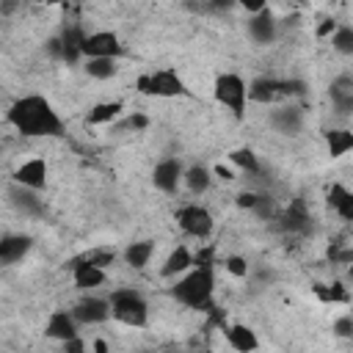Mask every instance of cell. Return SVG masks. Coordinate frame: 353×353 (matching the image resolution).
I'll return each instance as SVG.
<instances>
[{"label":"cell","mask_w":353,"mask_h":353,"mask_svg":"<svg viewBox=\"0 0 353 353\" xmlns=\"http://www.w3.org/2000/svg\"><path fill=\"white\" fill-rule=\"evenodd\" d=\"M6 121L22 138H63L66 124L44 94H25L6 110Z\"/></svg>","instance_id":"6da1fadb"},{"label":"cell","mask_w":353,"mask_h":353,"mask_svg":"<svg viewBox=\"0 0 353 353\" xmlns=\"http://www.w3.org/2000/svg\"><path fill=\"white\" fill-rule=\"evenodd\" d=\"M168 295H171L176 303L207 314V312L215 306V303H212V295H215V268L193 265V268L185 270L182 276L171 279Z\"/></svg>","instance_id":"7a4b0ae2"},{"label":"cell","mask_w":353,"mask_h":353,"mask_svg":"<svg viewBox=\"0 0 353 353\" xmlns=\"http://www.w3.org/2000/svg\"><path fill=\"white\" fill-rule=\"evenodd\" d=\"M110 317L127 328H146L149 323V303L146 298L132 287H119L108 295Z\"/></svg>","instance_id":"3957f363"},{"label":"cell","mask_w":353,"mask_h":353,"mask_svg":"<svg viewBox=\"0 0 353 353\" xmlns=\"http://www.w3.org/2000/svg\"><path fill=\"white\" fill-rule=\"evenodd\" d=\"M212 97L234 119H243L248 108V80H243L237 72H221L212 83Z\"/></svg>","instance_id":"277c9868"},{"label":"cell","mask_w":353,"mask_h":353,"mask_svg":"<svg viewBox=\"0 0 353 353\" xmlns=\"http://www.w3.org/2000/svg\"><path fill=\"white\" fill-rule=\"evenodd\" d=\"M135 88L146 97H160V99H174V97H190V88L179 77L176 69H154L146 72L135 80Z\"/></svg>","instance_id":"5b68a950"},{"label":"cell","mask_w":353,"mask_h":353,"mask_svg":"<svg viewBox=\"0 0 353 353\" xmlns=\"http://www.w3.org/2000/svg\"><path fill=\"white\" fill-rule=\"evenodd\" d=\"M176 223L188 237L207 240L215 229V218L204 204H185L176 210Z\"/></svg>","instance_id":"8992f818"},{"label":"cell","mask_w":353,"mask_h":353,"mask_svg":"<svg viewBox=\"0 0 353 353\" xmlns=\"http://www.w3.org/2000/svg\"><path fill=\"white\" fill-rule=\"evenodd\" d=\"M80 52H83V58H124L127 47L121 44V39L113 30H94V33L83 36Z\"/></svg>","instance_id":"52a82bcc"},{"label":"cell","mask_w":353,"mask_h":353,"mask_svg":"<svg viewBox=\"0 0 353 353\" xmlns=\"http://www.w3.org/2000/svg\"><path fill=\"white\" fill-rule=\"evenodd\" d=\"M77 320V325H102L110 320V303L108 298H99V295H83L72 309H69Z\"/></svg>","instance_id":"ba28073f"},{"label":"cell","mask_w":353,"mask_h":353,"mask_svg":"<svg viewBox=\"0 0 353 353\" xmlns=\"http://www.w3.org/2000/svg\"><path fill=\"white\" fill-rule=\"evenodd\" d=\"M182 171H185V165H182L179 157H163V160L154 165V171H152V185H154L160 193L174 196V193L182 188Z\"/></svg>","instance_id":"9c48e42d"},{"label":"cell","mask_w":353,"mask_h":353,"mask_svg":"<svg viewBox=\"0 0 353 353\" xmlns=\"http://www.w3.org/2000/svg\"><path fill=\"white\" fill-rule=\"evenodd\" d=\"M47 174H50V168H47L44 157H30V160H22L14 168L11 179H14V185L30 188V190H44L47 188Z\"/></svg>","instance_id":"30bf717a"},{"label":"cell","mask_w":353,"mask_h":353,"mask_svg":"<svg viewBox=\"0 0 353 353\" xmlns=\"http://www.w3.org/2000/svg\"><path fill=\"white\" fill-rule=\"evenodd\" d=\"M72 281H74V287L80 292H91V290H97V287H102L108 281V270L94 265V262H88V259H83V256H77L72 262Z\"/></svg>","instance_id":"8fae6325"},{"label":"cell","mask_w":353,"mask_h":353,"mask_svg":"<svg viewBox=\"0 0 353 353\" xmlns=\"http://www.w3.org/2000/svg\"><path fill=\"white\" fill-rule=\"evenodd\" d=\"M30 248H33V237L30 234H22V232L0 234V268L3 265H14V262H22Z\"/></svg>","instance_id":"7c38bea8"},{"label":"cell","mask_w":353,"mask_h":353,"mask_svg":"<svg viewBox=\"0 0 353 353\" xmlns=\"http://www.w3.org/2000/svg\"><path fill=\"white\" fill-rule=\"evenodd\" d=\"M248 36L254 44H273L279 36V22L270 8H262L248 17Z\"/></svg>","instance_id":"4fadbf2b"},{"label":"cell","mask_w":353,"mask_h":353,"mask_svg":"<svg viewBox=\"0 0 353 353\" xmlns=\"http://www.w3.org/2000/svg\"><path fill=\"white\" fill-rule=\"evenodd\" d=\"M309 223H312V215H309L303 199H292L287 204V210L281 212V218H279V226L287 234H303L309 229Z\"/></svg>","instance_id":"5bb4252c"},{"label":"cell","mask_w":353,"mask_h":353,"mask_svg":"<svg viewBox=\"0 0 353 353\" xmlns=\"http://www.w3.org/2000/svg\"><path fill=\"white\" fill-rule=\"evenodd\" d=\"M80 325H77V320H74V314L69 312V309H55L50 317H47V323H44V334L50 336V339H55V342H63V339H69V336H77L80 331H77Z\"/></svg>","instance_id":"9a60e30c"},{"label":"cell","mask_w":353,"mask_h":353,"mask_svg":"<svg viewBox=\"0 0 353 353\" xmlns=\"http://www.w3.org/2000/svg\"><path fill=\"white\" fill-rule=\"evenodd\" d=\"M83 36H85V30H83L80 25L63 28L61 36H58V44H61V58H58V61H63V63H77V61H83V52H80Z\"/></svg>","instance_id":"2e32d148"},{"label":"cell","mask_w":353,"mask_h":353,"mask_svg":"<svg viewBox=\"0 0 353 353\" xmlns=\"http://www.w3.org/2000/svg\"><path fill=\"white\" fill-rule=\"evenodd\" d=\"M270 124H273V130H279V132H284V135H295V132H301V127H303V113H301V108H295V105H279V108L270 113Z\"/></svg>","instance_id":"e0dca14e"},{"label":"cell","mask_w":353,"mask_h":353,"mask_svg":"<svg viewBox=\"0 0 353 353\" xmlns=\"http://www.w3.org/2000/svg\"><path fill=\"white\" fill-rule=\"evenodd\" d=\"M223 336L229 342L232 350H240V353H251L259 347V339H256V331L251 325H243V323H234V325H223Z\"/></svg>","instance_id":"ac0fdd59"},{"label":"cell","mask_w":353,"mask_h":353,"mask_svg":"<svg viewBox=\"0 0 353 353\" xmlns=\"http://www.w3.org/2000/svg\"><path fill=\"white\" fill-rule=\"evenodd\" d=\"M190 268H193V251L188 245H176V248H171V254L160 265V276L163 279H176Z\"/></svg>","instance_id":"d6986e66"},{"label":"cell","mask_w":353,"mask_h":353,"mask_svg":"<svg viewBox=\"0 0 353 353\" xmlns=\"http://www.w3.org/2000/svg\"><path fill=\"white\" fill-rule=\"evenodd\" d=\"M279 97H281V80H276V77H256L248 83V102L270 105Z\"/></svg>","instance_id":"ffe728a7"},{"label":"cell","mask_w":353,"mask_h":353,"mask_svg":"<svg viewBox=\"0 0 353 353\" xmlns=\"http://www.w3.org/2000/svg\"><path fill=\"white\" fill-rule=\"evenodd\" d=\"M182 185L193 196H204L210 190V185H212V171L207 165H201V163H193V165H188L182 171Z\"/></svg>","instance_id":"44dd1931"},{"label":"cell","mask_w":353,"mask_h":353,"mask_svg":"<svg viewBox=\"0 0 353 353\" xmlns=\"http://www.w3.org/2000/svg\"><path fill=\"white\" fill-rule=\"evenodd\" d=\"M8 196H11V204H14L22 215H41V212H44V201L39 199V190H30V188L17 185Z\"/></svg>","instance_id":"7402d4cb"},{"label":"cell","mask_w":353,"mask_h":353,"mask_svg":"<svg viewBox=\"0 0 353 353\" xmlns=\"http://www.w3.org/2000/svg\"><path fill=\"white\" fill-rule=\"evenodd\" d=\"M121 113H124V102H119V99H113V102H97V105L88 110L85 124H91V127H99V124H113V121H116Z\"/></svg>","instance_id":"603a6c76"},{"label":"cell","mask_w":353,"mask_h":353,"mask_svg":"<svg viewBox=\"0 0 353 353\" xmlns=\"http://www.w3.org/2000/svg\"><path fill=\"white\" fill-rule=\"evenodd\" d=\"M331 102L342 116L350 113V108H353V80L347 74H342L331 83Z\"/></svg>","instance_id":"cb8c5ba5"},{"label":"cell","mask_w":353,"mask_h":353,"mask_svg":"<svg viewBox=\"0 0 353 353\" xmlns=\"http://www.w3.org/2000/svg\"><path fill=\"white\" fill-rule=\"evenodd\" d=\"M325 146H328L331 160H339L353 149V132L347 127H334L325 132Z\"/></svg>","instance_id":"d4e9b609"},{"label":"cell","mask_w":353,"mask_h":353,"mask_svg":"<svg viewBox=\"0 0 353 353\" xmlns=\"http://www.w3.org/2000/svg\"><path fill=\"white\" fill-rule=\"evenodd\" d=\"M328 204H331V210H334L342 221H353V193H350L345 185H339V182L331 185V190H328Z\"/></svg>","instance_id":"484cf974"},{"label":"cell","mask_w":353,"mask_h":353,"mask_svg":"<svg viewBox=\"0 0 353 353\" xmlns=\"http://www.w3.org/2000/svg\"><path fill=\"white\" fill-rule=\"evenodd\" d=\"M152 254H154V243L152 240H135V243H130L127 248H124V262L132 268V270H143L146 265H149V259H152Z\"/></svg>","instance_id":"4316f807"},{"label":"cell","mask_w":353,"mask_h":353,"mask_svg":"<svg viewBox=\"0 0 353 353\" xmlns=\"http://www.w3.org/2000/svg\"><path fill=\"white\" fill-rule=\"evenodd\" d=\"M83 72L94 80H110L119 72V58H83Z\"/></svg>","instance_id":"83f0119b"},{"label":"cell","mask_w":353,"mask_h":353,"mask_svg":"<svg viewBox=\"0 0 353 353\" xmlns=\"http://www.w3.org/2000/svg\"><path fill=\"white\" fill-rule=\"evenodd\" d=\"M229 163H232L234 168H240L243 174H259V168H262V163H259V157H256V152H254L251 146H237V149H232V152H229Z\"/></svg>","instance_id":"f1b7e54d"},{"label":"cell","mask_w":353,"mask_h":353,"mask_svg":"<svg viewBox=\"0 0 353 353\" xmlns=\"http://www.w3.org/2000/svg\"><path fill=\"white\" fill-rule=\"evenodd\" d=\"M312 290L323 303H347L350 301V292L342 284H314Z\"/></svg>","instance_id":"f546056e"},{"label":"cell","mask_w":353,"mask_h":353,"mask_svg":"<svg viewBox=\"0 0 353 353\" xmlns=\"http://www.w3.org/2000/svg\"><path fill=\"white\" fill-rule=\"evenodd\" d=\"M331 47L342 55H353V28L350 25H336L331 33Z\"/></svg>","instance_id":"4dcf8cb0"},{"label":"cell","mask_w":353,"mask_h":353,"mask_svg":"<svg viewBox=\"0 0 353 353\" xmlns=\"http://www.w3.org/2000/svg\"><path fill=\"white\" fill-rule=\"evenodd\" d=\"M83 259H88V262H94V265H99V268H110V262L116 259V251L113 248H94V251H88V254H83Z\"/></svg>","instance_id":"1f68e13d"},{"label":"cell","mask_w":353,"mask_h":353,"mask_svg":"<svg viewBox=\"0 0 353 353\" xmlns=\"http://www.w3.org/2000/svg\"><path fill=\"white\" fill-rule=\"evenodd\" d=\"M149 127V116L146 113H130L124 121L116 124V130H132V132H141Z\"/></svg>","instance_id":"d6a6232c"},{"label":"cell","mask_w":353,"mask_h":353,"mask_svg":"<svg viewBox=\"0 0 353 353\" xmlns=\"http://www.w3.org/2000/svg\"><path fill=\"white\" fill-rule=\"evenodd\" d=\"M331 331H334L339 339H350V336H353V317H350V314H342V317H336Z\"/></svg>","instance_id":"836d02e7"},{"label":"cell","mask_w":353,"mask_h":353,"mask_svg":"<svg viewBox=\"0 0 353 353\" xmlns=\"http://www.w3.org/2000/svg\"><path fill=\"white\" fill-rule=\"evenodd\" d=\"M232 276H237V279H243V276H248V262L243 259V256H226V265H223Z\"/></svg>","instance_id":"e575fe53"},{"label":"cell","mask_w":353,"mask_h":353,"mask_svg":"<svg viewBox=\"0 0 353 353\" xmlns=\"http://www.w3.org/2000/svg\"><path fill=\"white\" fill-rule=\"evenodd\" d=\"M234 204H237L240 210H254V207L259 204V193H254V190H240V193L234 196Z\"/></svg>","instance_id":"d590c367"},{"label":"cell","mask_w":353,"mask_h":353,"mask_svg":"<svg viewBox=\"0 0 353 353\" xmlns=\"http://www.w3.org/2000/svg\"><path fill=\"white\" fill-rule=\"evenodd\" d=\"M61 347H63L66 353H85V350H88V345L80 339V334H77V336H69V339H63V342H61Z\"/></svg>","instance_id":"8d00e7d4"},{"label":"cell","mask_w":353,"mask_h":353,"mask_svg":"<svg viewBox=\"0 0 353 353\" xmlns=\"http://www.w3.org/2000/svg\"><path fill=\"white\" fill-rule=\"evenodd\" d=\"M237 6H243V11H248V14H256V11L268 8V0H237Z\"/></svg>","instance_id":"74e56055"},{"label":"cell","mask_w":353,"mask_h":353,"mask_svg":"<svg viewBox=\"0 0 353 353\" xmlns=\"http://www.w3.org/2000/svg\"><path fill=\"white\" fill-rule=\"evenodd\" d=\"M334 28H336V22H334V19H323V22L317 25L314 36H317V39H328V36L334 33Z\"/></svg>","instance_id":"f35d334b"},{"label":"cell","mask_w":353,"mask_h":353,"mask_svg":"<svg viewBox=\"0 0 353 353\" xmlns=\"http://www.w3.org/2000/svg\"><path fill=\"white\" fill-rule=\"evenodd\" d=\"M212 176H221L223 182H229V179H234V174H232V171H229L226 165H221V163H218V165L212 168Z\"/></svg>","instance_id":"ab89813d"},{"label":"cell","mask_w":353,"mask_h":353,"mask_svg":"<svg viewBox=\"0 0 353 353\" xmlns=\"http://www.w3.org/2000/svg\"><path fill=\"white\" fill-rule=\"evenodd\" d=\"M17 3H19V0H0V11H3V14H11V11L17 8Z\"/></svg>","instance_id":"60d3db41"},{"label":"cell","mask_w":353,"mask_h":353,"mask_svg":"<svg viewBox=\"0 0 353 353\" xmlns=\"http://www.w3.org/2000/svg\"><path fill=\"white\" fill-rule=\"evenodd\" d=\"M91 347H94L97 353H108V342H102V339H97V342H94Z\"/></svg>","instance_id":"b9f144b4"},{"label":"cell","mask_w":353,"mask_h":353,"mask_svg":"<svg viewBox=\"0 0 353 353\" xmlns=\"http://www.w3.org/2000/svg\"><path fill=\"white\" fill-rule=\"evenodd\" d=\"M72 0H44V6H61V8H66Z\"/></svg>","instance_id":"7bdbcfd3"},{"label":"cell","mask_w":353,"mask_h":353,"mask_svg":"<svg viewBox=\"0 0 353 353\" xmlns=\"http://www.w3.org/2000/svg\"><path fill=\"white\" fill-rule=\"evenodd\" d=\"M28 3H33V6H44V0H28Z\"/></svg>","instance_id":"ee69618b"},{"label":"cell","mask_w":353,"mask_h":353,"mask_svg":"<svg viewBox=\"0 0 353 353\" xmlns=\"http://www.w3.org/2000/svg\"><path fill=\"white\" fill-rule=\"evenodd\" d=\"M298 3H303V0H298Z\"/></svg>","instance_id":"f6af8a7d"}]
</instances>
